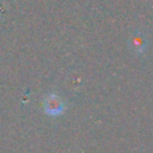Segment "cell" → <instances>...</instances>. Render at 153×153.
Segmentation results:
<instances>
[{"label": "cell", "instance_id": "obj_1", "mask_svg": "<svg viewBox=\"0 0 153 153\" xmlns=\"http://www.w3.org/2000/svg\"><path fill=\"white\" fill-rule=\"evenodd\" d=\"M44 111L50 116H59L63 111V103L56 94H49L43 102Z\"/></svg>", "mask_w": 153, "mask_h": 153}]
</instances>
